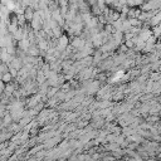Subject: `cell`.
<instances>
[{"mask_svg":"<svg viewBox=\"0 0 161 161\" xmlns=\"http://www.w3.org/2000/svg\"><path fill=\"white\" fill-rule=\"evenodd\" d=\"M160 8H161V0H146L140 6V10L141 11H151V10H157Z\"/></svg>","mask_w":161,"mask_h":161,"instance_id":"1","label":"cell"},{"mask_svg":"<svg viewBox=\"0 0 161 161\" xmlns=\"http://www.w3.org/2000/svg\"><path fill=\"white\" fill-rule=\"evenodd\" d=\"M69 45V38L65 35V34H62L58 39H57V43H55V50L58 52H64L65 48Z\"/></svg>","mask_w":161,"mask_h":161,"instance_id":"2","label":"cell"},{"mask_svg":"<svg viewBox=\"0 0 161 161\" xmlns=\"http://www.w3.org/2000/svg\"><path fill=\"white\" fill-rule=\"evenodd\" d=\"M140 14H141L140 8H130L128 11H127V14H126V16H127V19H133V18L138 19Z\"/></svg>","mask_w":161,"mask_h":161,"instance_id":"3","label":"cell"},{"mask_svg":"<svg viewBox=\"0 0 161 161\" xmlns=\"http://www.w3.org/2000/svg\"><path fill=\"white\" fill-rule=\"evenodd\" d=\"M160 21H161V13H157V14H155V15L147 21V24L150 25V28H152V26L160 25Z\"/></svg>","mask_w":161,"mask_h":161,"instance_id":"4","label":"cell"},{"mask_svg":"<svg viewBox=\"0 0 161 161\" xmlns=\"http://www.w3.org/2000/svg\"><path fill=\"white\" fill-rule=\"evenodd\" d=\"M8 65L11 67V68H14V69H16V70H19V69L23 67V62H21V59H20L19 57H14L13 60H11Z\"/></svg>","mask_w":161,"mask_h":161,"instance_id":"5","label":"cell"},{"mask_svg":"<svg viewBox=\"0 0 161 161\" xmlns=\"http://www.w3.org/2000/svg\"><path fill=\"white\" fill-rule=\"evenodd\" d=\"M23 15H24V18H25L26 23H30V21H31V19H33V15H34V10H33L30 6H28V8H25V9H24Z\"/></svg>","mask_w":161,"mask_h":161,"instance_id":"6","label":"cell"},{"mask_svg":"<svg viewBox=\"0 0 161 161\" xmlns=\"http://www.w3.org/2000/svg\"><path fill=\"white\" fill-rule=\"evenodd\" d=\"M0 80L3 82V83H10V82H13V77L10 75V73L9 72H6V73H4V74H1V77H0Z\"/></svg>","mask_w":161,"mask_h":161,"instance_id":"7","label":"cell"},{"mask_svg":"<svg viewBox=\"0 0 161 161\" xmlns=\"http://www.w3.org/2000/svg\"><path fill=\"white\" fill-rule=\"evenodd\" d=\"M58 8H67L68 6V0H55Z\"/></svg>","mask_w":161,"mask_h":161,"instance_id":"8","label":"cell"},{"mask_svg":"<svg viewBox=\"0 0 161 161\" xmlns=\"http://www.w3.org/2000/svg\"><path fill=\"white\" fill-rule=\"evenodd\" d=\"M20 1V5L25 9V8H28V6H30V4L33 3V0H19Z\"/></svg>","mask_w":161,"mask_h":161,"instance_id":"9","label":"cell"},{"mask_svg":"<svg viewBox=\"0 0 161 161\" xmlns=\"http://www.w3.org/2000/svg\"><path fill=\"white\" fill-rule=\"evenodd\" d=\"M114 158H112V157H104L103 158V161H113Z\"/></svg>","mask_w":161,"mask_h":161,"instance_id":"10","label":"cell"},{"mask_svg":"<svg viewBox=\"0 0 161 161\" xmlns=\"http://www.w3.org/2000/svg\"><path fill=\"white\" fill-rule=\"evenodd\" d=\"M147 161H157V160H153V158H150V160H147Z\"/></svg>","mask_w":161,"mask_h":161,"instance_id":"11","label":"cell"},{"mask_svg":"<svg viewBox=\"0 0 161 161\" xmlns=\"http://www.w3.org/2000/svg\"><path fill=\"white\" fill-rule=\"evenodd\" d=\"M14 1H19V0H14Z\"/></svg>","mask_w":161,"mask_h":161,"instance_id":"12","label":"cell"}]
</instances>
